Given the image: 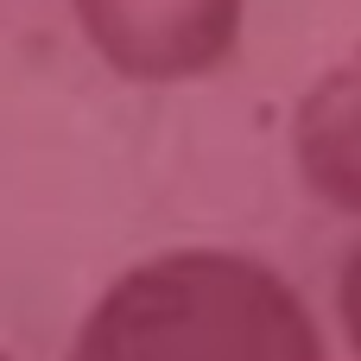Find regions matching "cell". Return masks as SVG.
Listing matches in <instances>:
<instances>
[{
	"instance_id": "cell-5",
	"label": "cell",
	"mask_w": 361,
	"mask_h": 361,
	"mask_svg": "<svg viewBox=\"0 0 361 361\" xmlns=\"http://www.w3.org/2000/svg\"><path fill=\"white\" fill-rule=\"evenodd\" d=\"M0 361H13V355H0Z\"/></svg>"
},
{
	"instance_id": "cell-4",
	"label": "cell",
	"mask_w": 361,
	"mask_h": 361,
	"mask_svg": "<svg viewBox=\"0 0 361 361\" xmlns=\"http://www.w3.org/2000/svg\"><path fill=\"white\" fill-rule=\"evenodd\" d=\"M336 317H343V336L361 355V247L343 260V286H336Z\"/></svg>"
},
{
	"instance_id": "cell-1",
	"label": "cell",
	"mask_w": 361,
	"mask_h": 361,
	"mask_svg": "<svg viewBox=\"0 0 361 361\" xmlns=\"http://www.w3.org/2000/svg\"><path fill=\"white\" fill-rule=\"evenodd\" d=\"M63 361H324V336L267 260L171 247L89 305Z\"/></svg>"
},
{
	"instance_id": "cell-3",
	"label": "cell",
	"mask_w": 361,
	"mask_h": 361,
	"mask_svg": "<svg viewBox=\"0 0 361 361\" xmlns=\"http://www.w3.org/2000/svg\"><path fill=\"white\" fill-rule=\"evenodd\" d=\"M292 159L317 203L361 216V70H330L292 114Z\"/></svg>"
},
{
	"instance_id": "cell-2",
	"label": "cell",
	"mask_w": 361,
	"mask_h": 361,
	"mask_svg": "<svg viewBox=\"0 0 361 361\" xmlns=\"http://www.w3.org/2000/svg\"><path fill=\"white\" fill-rule=\"evenodd\" d=\"M95 57L127 82H197L241 44L247 0H70Z\"/></svg>"
}]
</instances>
